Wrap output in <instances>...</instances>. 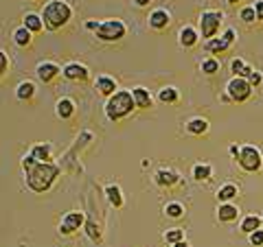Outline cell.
<instances>
[{"label":"cell","instance_id":"cell-1","mask_svg":"<svg viewBox=\"0 0 263 247\" xmlns=\"http://www.w3.org/2000/svg\"><path fill=\"white\" fill-rule=\"evenodd\" d=\"M22 169H24V175H27V186L33 193H46L55 184V179L60 177V167L57 164L40 162L31 153L22 158Z\"/></svg>","mask_w":263,"mask_h":247},{"label":"cell","instance_id":"cell-2","mask_svg":"<svg viewBox=\"0 0 263 247\" xmlns=\"http://www.w3.org/2000/svg\"><path fill=\"white\" fill-rule=\"evenodd\" d=\"M40 15H42L46 31H57V29H62L64 24H68V20L72 18V9L66 0H51V3L44 5V9Z\"/></svg>","mask_w":263,"mask_h":247},{"label":"cell","instance_id":"cell-3","mask_svg":"<svg viewBox=\"0 0 263 247\" xmlns=\"http://www.w3.org/2000/svg\"><path fill=\"white\" fill-rule=\"evenodd\" d=\"M136 103H134V96H132L129 90H119V92H114L108 103H105V116H108V120L117 122L121 118L129 116L132 112H134Z\"/></svg>","mask_w":263,"mask_h":247},{"label":"cell","instance_id":"cell-4","mask_svg":"<svg viewBox=\"0 0 263 247\" xmlns=\"http://www.w3.org/2000/svg\"><path fill=\"white\" fill-rule=\"evenodd\" d=\"M125 33H127V27L123 24V20L110 18V20L99 22V29L95 31V35L101 42H119L121 37H125Z\"/></svg>","mask_w":263,"mask_h":247},{"label":"cell","instance_id":"cell-5","mask_svg":"<svg viewBox=\"0 0 263 247\" xmlns=\"http://www.w3.org/2000/svg\"><path fill=\"white\" fill-rule=\"evenodd\" d=\"M224 22V13L221 11H215V9H204L202 15H200V37H204L209 42L217 35V31Z\"/></svg>","mask_w":263,"mask_h":247},{"label":"cell","instance_id":"cell-6","mask_svg":"<svg viewBox=\"0 0 263 247\" xmlns=\"http://www.w3.org/2000/svg\"><path fill=\"white\" fill-rule=\"evenodd\" d=\"M237 162H239V167L246 173H257L263 164V158H261V151L254 145H243V147H239Z\"/></svg>","mask_w":263,"mask_h":247},{"label":"cell","instance_id":"cell-7","mask_svg":"<svg viewBox=\"0 0 263 247\" xmlns=\"http://www.w3.org/2000/svg\"><path fill=\"white\" fill-rule=\"evenodd\" d=\"M252 86H250V81L248 79H243V77H233L228 81V86H226V92H228V98L230 101H235V103H243V101H248V98L252 96Z\"/></svg>","mask_w":263,"mask_h":247},{"label":"cell","instance_id":"cell-8","mask_svg":"<svg viewBox=\"0 0 263 247\" xmlns=\"http://www.w3.org/2000/svg\"><path fill=\"white\" fill-rule=\"evenodd\" d=\"M84 225H86V215H84V212L70 210V212H66V217L62 219V223H60V234L70 236L72 232H77V230L84 228Z\"/></svg>","mask_w":263,"mask_h":247},{"label":"cell","instance_id":"cell-9","mask_svg":"<svg viewBox=\"0 0 263 247\" xmlns=\"http://www.w3.org/2000/svg\"><path fill=\"white\" fill-rule=\"evenodd\" d=\"M235 37H237V33H235V29H226V33L221 37H213V39H209L206 44V51L209 53H213V55H219V53H226L230 46H233V42H235Z\"/></svg>","mask_w":263,"mask_h":247},{"label":"cell","instance_id":"cell-10","mask_svg":"<svg viewBox=\"0 0 263 247\" xmlns=\"http://www.w3.org/2000/svg\"><path fill=\"white\" fill-rule=\"evenodd\" d=\"M35 75L42 84H51L57 75H62V68L55 61H40L37 68H35Z\"/></svg>","mask_w":263,"mask_h":247},{"label":"cell","instance_id":"cell-11","mask_svg":"<svg viewBox=\"0 0 263 247\" xmlns=\"http://www.w3.org/2000/svg\"><path fill=\"white\" fill-rule=\"evenodd\" d=\"M62 75L68 81H86L88 79V68L79 61H70L62 68Z\"/></svg>","mask_w":263,"mask_h":247},{"label":"cell","instance_id":"cell-12","mask_svg":"<svg viewBox=\"0 0 263 247\" xmlns=\"http://www.w3.org/2000/svg\"><path fill=\"white\" fill-rule=\"evenodd\" d=\"M171 24V13L167 9H154L149 13V27L156 31H162Z\"/></svg>","mask_w":263,"mask_h":247},{"label":"cell","instance_id":"cell-13","mask_svg":"<svg viewBox=\"0 0 263 247\" xmlns=\"http://www.w3.org/2000/svg\"><path fill=\"white\" fill-rule=\"evenodd\" d=\"M156 184L162 186V188H171V186H176L180 182V175L176 171H169V169H160L158 173H156Z\"/></svg>","mask_w":263,"mask_h":247},{"label":"cell","instance_id":"cell-14","mask_svg":"<svg viewBox=\"0 0 263 247\" xmlns=\"http://www.w3.org/2000/svg\"><path fill=\"white\" fill-rule=\"evenodd\" d=\"M95 90H99V94H103V96H108V98H110L114 92H119V90H117V81H114L112 77H105V75L97 77Z\"/></svg>","mask_w":263,"mask_h":247},{"label":"cell","instance_id":"cell-15","mask_svg":"<svg viewBox=\"0 0 263 247\" xmlns=\"http://www.w3.org/2000/svg\"><path fill=\"white\" fill-rule=\"evenodd\" d=\"M55 114H57V118L68 120L72 114H75V101H72V98H68V96L60 98V101H57V105H55Z\"/></svg>","mask_w":263,"mask_h":247},{"label":"cell","instance_id":"cell-16","mask_svg":"<svg viewBox=\"0 0 263 247\" xmlns=\"http://www.w3.org/2000/svg\"><path fill=\"white\" fill-rule=\"evenodd\" d=\"M178 37H180V46H184V48H193L197 42H200V33H197L193 27H182L178 33Z\"/></svg>","mask_w":263,"mask_h":247},{"label":"cell","instance_id":"cell-17","mask_svg":"<svg viewBox=\"0 0 263 247\" xmlns=\"http://www.w3.org/2000/svg\"><path fill=\"white\" fill-rule=\"evenodd\" d=\"M132 96H134L136 108H141V110L152 108V103H154V98H152V94H149V90H145V88H141V86L132 90Z\"/></svg>","mask_w":263,"mask_h":247},{"label":"cell","instance_id":"cell-18","mask_svg":"<svg viewBox=\"0 0 263 247\" xmlns=\"http://www.w3.org/2000/svg\"><path fill=\"white\" fill-rule=\"evenodd\" d=\"M237 217H239V208L233 203H221L219 210H217V219L221 221V223H233V221H237Z\"/></svg>","mask_w":263,"mask_h":247},{"label":"cell","instance_id":"cell-19","mask_svg":"<svg viewBox=\"0 0 263 247\" xmlns=\"http://www.w3.org/2000/svg\"><path fill=\"white\" fill-rule=\"evenodd\" d=\"M209 120L206 118H202V116H197V118H191L184 125V129L189 131V134H193V136H202V134H206L209 131Z\"/></svg>","mask_w":263,"mask_h":247},{"label":"cell","instance_id":"cell-20","mask_svg":"<svg viewBox=\"0 0 263 247\" xmlns=\"http://www.w3.org/2000/svg\"><path fill=\"white\" fill-rule=\"evenodd\" d=\"M51 153H53V145L51 142H42V145H33L31 147V155L40 162H51Z\"/></svg>","mask_w":263,"mask_h":247},{"label":"cell","instance_id":"cell-21","mask_svg":"<svg viewBox=\"0 0 263 247\" xmlns=\"http://www.w3.org/2000/svg\"><path fill=\"white\" fill-rule=\"evenodd\" d=\"M22 27L29 29L31 33H40V31L44 29L42 15H37V13H27V15H24V20H22Z\"/></svg>","mask_w":263,"mask_h":247},{"label":"cell","instance_id":"cell-22","mask_svg":"<svg viewBox=\"0 0 263 247\" xmlns=\"http://www.w3.org/2000/svg\"><path fill=\"white\" fill-rule=\"evenodd\" d=\"M261 223H263V219H261V217H257V215H248V217L241 221V232L250 236L252 232L261 230Z\"/></svg>","mask_w":263,"mask_h":247},{"label":"cell","instance_id":"cell-23","mask_svg":"<svg viewBox=\"0 0 263 247\" xmlns=\"http://www.w3.org/2000/svg\"><path fill=\"white\" fill-rule=\"evenodd\" d=\"M31 39H33V33H31L29 29L18 27V29L13 31V42H15V46L24 48V46H29V44H31Z\"/></svg>","mask_w":263,"mask_h":247},{"label":"cell","instance_id":"cell-24","mask_svg":"<svg viewBox=\"0 0 263 247\" xmlns=\"http://www.w3.org/2000/svg\"><path fill=\"white\" fill-rule=\"evenodd\" d=\"M33 94H35V86H33V81H22V84L15 88V96H18L20 101H31Z\"/></svg>","mask_w":263,"mask_h":247},{"label":"cell","instance_id":"cell-25","mask_svg":"<svg viewBox=\"0 0 263 247\" xmlns=\"http://www.w3.org/2000/svg\"><path fill=\"white\" fill-rule=\"evenodd\" d=\"M239 195V188H237L235 184H224L217 191V199L221 201V203H228L230 199H235V197Z\"/></svg>","mask_w":263,"mask_h":247},{"label":"cell","instance_id":"cell-26","mask_svg":"<svg viewBox=\"0 0 263 247\" xmlns=\"http://www.w3.org/2000/svg\"><path fill=\"white\" fill-rule=\"evenodd\" d=\"M105 195H108V201L114 205V208H123V195H121V188L117 184H110L105 188Z\"/></svg>","mask_w":263,"mask_h":247},{"label":"cell","instance_id":"cell-27","mask_svg":"<svg viewBox=\"0 0 263 247\" xmlns=\"http://www.w3.org/2000/svg\"><path fill=\"white\" fill-rule=\"evenodd\" d=\"M158 98H160L162 103H178V98H180V92H178L176 88L167 86V88L158 90Z\"/></svg>","mask_w":263,"mask_h":247},{"label":"cell","instance_id":"cell-28","mask_svg":"<svg viewBox=\"0 0 263 247\" xmlns=\"http://www.w3.org/2000/svg\"><path fill=\"white\" fill-rule=\"evenodd\" d=\"M164 241H167L169 245H176L180 241H184V230L182 228H171L164 232Z\"/></svg>","mask_w":263,"mask_h":247},{"label":"cell","instance_id":"cell-29","mask_svg":"<svg viewBox=\"0 0 263 247\" xmlns=\"http://www.w3.org/2000/svg\"><path fill=\"white\" fill-rule=\"evenodd\" d=\"M211 175H213L211 164H195V167H193V177L197 179V182H202V179H209Z\"/></svg>","mask_w":263,"mask_h":247},{"label":"cell","instance_id":"cell-30","mask_svg":"<svg viewBox=\"0 0 263 247\" xmlns=\"http://www.w3.org/2000/svg\"><path fill=\"white\" fill-rule=\"evenodd\" d=\"M164 215L171 217V219H180L184 215V208H182V203H178V201H171L164 205Z\"/></svg>","mask_w":263,"mask_h":247},{"label":"cell","instance_id":"cell-31","mask_svg":"<svg viewBox=\"0 0 263 247\" xmlns=\"http://www.w3.org/2000/svg\"><path fill=\"white\" fill-rule=\"evenodd\" d=\"M202 72L204 75H215V72H219V61L215 57H206V59L202 61Z\"/></svg>","mask_w":263,"mask_h":247},{"label":"cell","instance_id":"cell-32","mask_svg":"<svg viewBox=\"0 0 263 247\" xmlns=\"http://www.w3.org/2000/svg\"><path fill=\"white\" fill-rule=\"evenodd\" d=\"M246 68H248V66H246V61H243V59H239V57H237V59H233V61H230V70L235 72V77H243Z\"/></svg>","mask_w":263,"mask_h":247},{"label":"cell","instance_id":"cell-33","mask_svg":"<svg viewBox=\"0 0 263 247\" xmlns=\"http://www.w3.org/2000/svg\"><path fill=\"white\" fill-rule=\"evenodd\" d=\"M239 15H241V20L246 24H252L254 20H257V11H254V7H243V9L239 11Z\"/></svg>","mask_w":263,"mask_h":247},{"label":"cell","instance_id":"cell-34","mask_svg":"<svg viewBox=\"0 0 263 247\" xmlns=\"http://www.w3.org/2000/svg\"><path fill=\"white\" fill-rule=\"evenodd\" d=\"M248 81H250V86H252V88H257V86L263 84V75H261L259 70H252V72H250V77H248Z\"/></svg>","mask_w":263,"mask_h":247},{"label":"cell","instance_id":"cell-35","mask_svg":"<svg viewBox=\"0 0 263 247\" xmlns=\"http://www.w3.org/2000/svg\"><path fill=\"white\" fill-rule=\"evenodd\" d=\"M250 243H252L254 247H261V245H263V230H257V232L250 234Z\"/></svg>","mask_w":263,"mask_h":247},{"label":"cell","instance_id":"cell-36","mask_svg":"<svg viewBox=\"0 0 263 247\" xmlns=\"http://www.w3.org/2000/svg\"><path fill=\"white\" fill-rule=\"evenodd\" d=\"M7 68H9V57H7L5 51H0V77L7 72Z\"/></svg>","mask_w":263,"mask_h":247},{"label":"cell","instance_id":"cell-37","mask_svg":"<svg viewBox=\"0 0 263 247\" xmlns=\"http://www.w3.org/2000/svg\"><path fill=\"white\" fill-rule=\"evenodd\" d=\"M252 7H254V11H257V20H263V0H257Z\"/></svg>","mask_w":263,"mask_h":247},{"label":"cell","instance_id":"cell-38","mask_svg":"<svg viewBox=\"0 0 263 247\" xmlns=\"http://www.w3.org/2000/svg\"><path fill=\"white\" fill-rule=\"evenodd\" d=\"M86 29H88V31H97V29H99V22H97V20H88V22H86Z\"/></svg>","mask_w":263,"mask_h":247},{"label":"cell","instance_id":"cell-39","mask_svg":"<svg viewBox=\"0 0 263 247\" xmlns=\"http://www.w3.org/2000/svg\"><path fill=\"white\" fill-rule=\"evenodd\" d=\"M228 153L233 155V158H237V155H239V147H237V145H230V147H228Z\"/></svg>","mask_w":263,"mask_h":247},{"label":"cell","instance_id":"cell-40","mask_svg":"<svg viewBox=\"0 0 263 247\" xmlns=\"http://www.w3.org/2000/svg\"><path fill=\"white\" fill-rule=\"evenodd\" d=\"M149 3H152V0H134V5H138V7H147Z\"/></svg>","mask_w":263,"mask_h":247},{"label":"cell","instance_id":"cell-41","mask_svg":"<svg viewBox=\"0 0 263 247\" xmlns=\"http://www.w3.org/2000/svg\"><path fill=\"white\" fill-rule=\"evenodd\" d=\"M171 247H189V243H186V241H180V243H176V245H171Z\"/></svg>","mask_w":263,"mask_h":247},{"label":"cell","instance_id":"cell-42","mask_svg":"<svg viewBox=\"0 0 263 247\" xmlns=\"http://www.w3.org/2000/svg\"><path fill=\"white\" fill-rule=\"evenodd\" d=\"M237 3H243V0H228V5H237Z\"/></svg>","mask_w":263,"mask_h":247}]
</instances>
